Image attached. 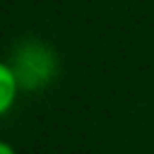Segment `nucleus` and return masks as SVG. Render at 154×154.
Returning a JSON list of instances; mask_svg holds the SVG:
<instances>
[{
    "label": "nucleus",
    "mask_w": 154,
    "mask_h": 154,
    "mask_svg": "<svg viewBox=\"0 0 154 154\" xmlns=\"http://www.w3.org/2000/svg\"><path fill=\"white\" fill-rule=\"evenodd\" d=\"M12 67L22 82V89H41L51 82V77L55 75V55L48 46L38 43V41H29L22 43V48L14 51L12 55Z\"/></svg>",
    "instance_id": "obj_1"
},
{
    "label": "nucleus",
    "mask_w": 154,
    "mask_h": 154,
    "mask_svg": "<svg viewBox=\"0 0 154 154\" xmlns=\"http://www.w3.org/2000/svg\"><path fill=\"white\" fill-rule=\"evenodd\" d=\"M19 91H22V82H19L12 63L5 60V63L0 65V113H2V116H7V113L12 111Z\"/></svg>",
    "instance_id": "obj_2"
},
{
    "label": "nucleus",
    "mask_w": 154,
    "mask_h": 154,
    "mask_svg": "<svg viewBox=\"0 0 154 154\" xmlns=\"http://www.w3.org/2000/svg\"><path fill=\"white\" fill-rule=\"evenodd\" d=\"M0 154H17V152L12 149L10 142H0Z\"/></svg>",
    "instance_id": "obj_3"
}]
</instances>
